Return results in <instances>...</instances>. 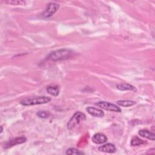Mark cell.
<instances>
[{"label":"cell","instance_id":"cell-1","mask_svg":"<svg viewBox=\"0 0 155 155\" xmlns=\"http://www.w3.org/2000/svg\"><path fill=\"white\" fill-rule=\"evenodd\" d=\"M73 54V51L71 50L62 48L51 52L47 58L53 61H64L69 59Z\"/></svg>","mask_w":155,"mask_h":155},{"label":"cell","instance_id":"cell-2","mask_svg":"<svg viewBox=\"0 0 155 155\" xmlns=\"http://www.w3.org/2000/svg\"><path fill=\"white\" fill-rule=\"evenodd\" d=\"M51 98L45 96H36L31 98H26L21 101V104L25 106H30L35 105H40L48 103L50 102Z\"/></svg>","mask_w":155,"mask_h":155},{"label":"cell","instance_id":"cell-3","mask_svg":"<svg viewBox=\"0 0 155 155\" xmlns=\"http://www.w3.org/2000/svg\"><path fill=\"white\" fill-rule=\"evenodd\" d=\"M85 119H86V116L83 113L80 111L76 112L71 117L70 120L68 122L67 124V128L70 130H72L77 125L79 124L82 121H84Z\"/></svg>","mask_w":155,"mask_h":155},{"label":"cell","instance_id":"cell-4","mask_svg":"<svg viewBox=\"0 0 155 155\" xmlns=\"http://www.w3.org/2000/svg\"><path fill=\"white\" fill-rule=\"evenodd\" d=\"M95 105L107 111H114V112H117V113L121 112V109L118 106L108 102L99 101L98 102L95 103Z\"/></svg>","mask_w":155,"mask_h":155},{"label":"cell","instance_id":"cell-5","mask_svg":"<svg viewBox=\"0 0 155 155\" xmlns=\"http://www.w3.org/2000/svg\"><path fill=\"white\" fill-rule=\"evenodd\" d=\"M59 5L54 2H50L47 4L45 9L42 13V16L45 18H49L53 16L58 10Z\"/></svg>","mask_w":155,"mask_h":155},{"label":"cell","instance_id":"cell-6","mask_svg":"<svg viewBox=\"0 0 155 155\" xmlns=\"http://www.w3.org/2000/svg\"><path fill=\"white\" fill-rule=\"evenodd\" d=\"M27 139L24 137H16L15 139H12L10 140H9L8 142H7L5 144L4 147L5 148L11 147L12 146L18 145V144H20V143H22L24 142H25L26 141Z\"/></svg>","mask_w":155,"mask_h":155},{"label":"cell","instance_id":"cell-7","mask_svg":"<svg viewBox=\"0 0 155 155\" xmlns=\"http://www.w3.org/2000/svg\"><path fill=\"white\" fill-rule=\"evenodd\" d=\"M107 140V136L101 133L94 134L92 137V141L96 144H101L106 142Z\"/></svg>","mask_w":155,"mask_h":155},{"label":"cell","instance_id":"cell-8","mask_svg":"<svg viewBox=\"0 0 155 155\" xmlns=\"http://www.w3.org/2000/svg\"><path fill=\"white\" fill-rule=\"evenodd\" d=\"M98 150L100 151L108 153H114L116 151L115 146L110 143L104 144L98 148Z\"/></svg>","mask_w":155,"mask_h":155},{"label":"cell","instance_id":"cell-9","mask_svg":"<svg viewBox=\"0 0 155 155\" xmlns=\"http://www.w3.org/2000/svg\"><path fill=\"white\" fill-rule=\"evenodd\" d=\"M87 111L91 116L94 117H102L104 116V113L102 110L91 107H88L86 108Z\"/></svg>","mask_w":155,"mask_h":155},{"label":"cell","instance_id":"cell-10","mask_svg":"<svg viewBox=\"0 0 155 155\" xmlns=\"http://www.w3.org/2000/svg\"><path fill=\"white\" fill-rule=\"evenodd\" d=\"M139 134L145 138H147L148 139L151 140H154L155 139V134L154 133L151 132L150 131L148 130H139L138 132Z\"/></svg>","mask_w":155,"mask_h":155},{"label":"cell","instance_id":"cell-11","mask_svg":"<svg viewBox=\"0 0 155 155\" xmlns=\"http://www.w3.org/2000/svg\"><path fill=\"white\" fill-rule=\"evenodd\" d=\"M116 87L118 90H121V91H128V90L133 91H136V87H134L133 85L128 84H118V85H117Z\"/></svg>","mask_w":155,"mask_h":155},{"label":"cell","instance_id":"cell-12","mask_svg":"<svg viewBox=\"0 0 155 155\" xmlns=\"http://www.w3.org/2000/svg\"><path fill=\"white\" fill-rule=\"evenodd\" d=\"M48 93L53 96H57L59 93V88L58 85H50L47 87Z\"/></svg>","mask_w":155,"mask_h":155},{"label":"cell","instance_id":"cell-13","mask_svg":"<svg viewBox=\"0 0 155 155\" xmlns=\"http://www.w3.org/2000/svg\"><path fill=\"white\" fill-rule=\"evenodd\" d=\"M117 104L121 107H129L134 105L136 104V102L134 101H129V100H120L117 101Z\"/></svg>","mask_w":155,"mask_h":155},{"label":"cell","instance_id":"cell-14","mask_svg":"<svg viewBox=\"0 0 155 155\" xmlns=\"http://www.w3.org/2000/svg\"><path fill=\"white\" fill-rule=\"evenodd\" d=\"M146 143L145 141H143V140L140 139V138H139L137 136H134L131 140V146H139L140 145H142L143 143Z\"/></svg>","mask_w":155,"mask_h":155},{"label":"cell","instance_id":"cell-15","mask_svg":"<svg viewBox=\"0 0 155 155\" xmlns=\"http://www.w3.org/2000/svg\"><path fill=\"white\" fill-rule=\"evenodd\" d=\"M66 154L72 155V154H84L85 153L81 150H79L75 148H69L65 152Z\"/></svg>","mask_w":155,"mask_h":155},{"label":"cell","instance_id":"cell-16","mask_svg":"<svg viewBox=\"0 0 155 155\" xmlns=\"http://www.w3.org/2000/svg\"><path fill=\"white\" fill-rule=\"evenodd\" d=\"M4 2L5 4H10V5H24L25 4L26 2L24 1H14V0H7V1H5Z\"/></svg>","mask_w":155,"mask_h":155},{"label":"cell","instance_id":"cell-17","mask_svg":"<svg viewBox=\"0 0 155 155\" xmlns=\"http://www.w3.org/2000/svg\"><path fill=\"white\" fill-rule=\"evenodd\" d=\"M37 116L42 119L48 118L50 116V113L46 111H39L36 113Z\"/></svg>","mask_w":155,"mask_h":155},{"label":"cell","instance_id":"cell-18","mask_svg":"<svg viewBox=\"0 0 155 155\" xmlns=\"http://www.w3.org/2000/svg\"><path fill=\"white\" fill-rule=\"evenodd\" d=\"M2 131H3V128H2V126H1V133H2Z\"/></svg>","mask_w":155,"mask_h":155}]
</instances>
